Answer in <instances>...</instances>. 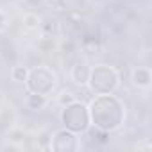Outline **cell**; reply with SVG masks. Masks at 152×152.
I'll return each instance as SVG.
<instances>
[{"instance_id":"cell-1","label":"cell","mask_w":152,"mask_h":152,"mask_svg":"<svg viewBox=\"0 0 152 152\" xmlns=\"http://www.w3.org/2000/svg\"><path fill=\"white\" fill-rule=\"evenodd\" d=\"M109 111H104V107L99 104L97 99H93L88 106V111H90V122L91 125H95V129H100V131H106V132H111V131H116L124 118H125V106L122 104V100L115 95L109 97V106H107Z\"/></svg>"},{"instance_id":"cell-2","label":"cell","mask_w":152,"mask_h":152,"mask_svg":"<svg viewBox=\"0 0 152 152\" xmlns=\"http://www.w3.org/2000/svg\"><path fill=\"white\" fill-rule=\"evenodd\" d=\"M86 86L95 95H107V93H113L120 86V75L115 68L107 64H99L91 68Z\"/></svg>"},{"instance_id":"cell-3","label":"cell","mask_w":152,"mask_h":152,"mask_svg":"<svg viewBox=\"0 0 152 152\" xmlns=\"http://www.w3.org/2000/svg\"><path fill=\"white\" fill-rule=\"evenodd\" d=\"M61 122L64 124L66 129L73 131V132H88L91 122H90V111L88 106L81 100H73L68 106H63V113H61Z\"/></svg>"},{"instance_id":"cell-4","label":"cell","mask_w":152,"mask_h":152,"mask_svg":"<svg viewBox=\"0 0 152 152\" xmlns=\"http://www.w3.org/2000/svg\"><path fill=\"white\" fill-rule=\"evenodd\" d=\"M23 84L27 86L29 91L48 97L57 88V75L54 73V70H50L47 66H36V68L29 70L27 81Z\"/></svg>"},{"instance_id":"cell-5","label":"cell","mask_w":152,"mask_h":152,"mask_svg":"<svg viewBox=\"0 0 152 152\" xmlns=\"http://www.w3.org/2000/svg\"><path fill=\"white\" fill-rule=\"evenodd\" d=\"M48 148L56 150V152H73L81 148V141L77 132H73L70 129H59L54 132V136H50V143Z\"/></svg>"},{"instance_id":"cell-6","label":"cell","mask_w":152,"mask_h":152,"mask_svg":"<svg viewBox=\"0 0 152 152\" xmlns=\"http://www.w3.org/2000/svg\"><path fill=\"white\" fill-rule=\"evenodd\" d=\"M90 72H91V68H90L86 63L79 61V63H75V64L72 66L70 77H72V81L77 84V86H86V84H88V79H90Z\"/></svg>"},{"instance_id":"cell-7","label":"cell","mask_w":152,"mask_h":152,"mask_svg":"<svg viewBox=\"0 0 152 152\" xmlns=\"http://www.w3.org/2000/svg\"><path fill=\"white\" fill-rule=\"evenodd\" d=\"M131 79H132V84L136 88H143L147 90L150 86V81H152V75H150V70L147 66H136L132 70V75H131Z\"/></svg>"},{"instance_id":"cell-8","label":"cell","mask_w":152,"mask_h":152,"mask_svg":"<svg viewBox=\"0 0 152 152\" xmlns=\"http://www.w3.org/2000/svg\"><path fill=\"white\" fill-rule=\"evenodd\" d=\"M23 104H25V107L31 109V111H41V109L48 104V97H47V95H39V93L29 91L27 97L23 99Z\"/></svg>"},{"instance_id":"cell-9","label":"cell","mask_w":152,"mask_h":152,"mask_svg":"<svg viewBox=\"0 0 152 152\" xmlns=\"http://www.w3.org/2000/svg\"><path fill=\"white\" fill-rule=\"evenodd\" d=\"M22 22H23V27L29 29V31H34V29H39L41 27V16L36 15V13H32V11H27L23 15Z\"/></svg>"},{"instance_id":"cell-10","label":"cell","mask_w":152,"mask_h":152,"mask_svg":"<svg viewBox=\"0 0 152 152\" xmlns=\"http://www.w3.org/2000/svg\"><path fill=\"white\" fill-rule=\"evenodd\" d=\"M27 75H29V68L23 66V64H16L11 70V79L15 83H25L27 81Z\"/></svg>"},{"instance_id":"cell-11","label":"cell","mask_w":152,"mask_h":152,"mask_svg":"<svg viewBox=\"0 0 152 152\" xmlns=\"http://www.w3.org/2000/svg\"><path fill=\"white\" fill-rule=\"evenodd\" d=\"M73 100H77V97H75L73 93H70V91H63L61 95H57V104L59 106H68Z\"/></svg>"},{"instance_id":"cell-12","label":"cell","mask_w":152,"mask_h":152,"mask_svg":"<svg viewBox=\"0 0 152 152\" xmlns=\"http://www.w3.org/2000/svg\"><path fill=\"white\" fill-rule=\"evenodd\" d=\"M23 136H25V134H23L22 131H13V132L9 134V140L15 141V143H18V141H23Z\"/></svg>"},{"instance_id":"cell-13","label":"cell","mask_w":152,"mask_h":152,"mask_svg":"<svg viewBox=\"0 0 152 152\" xmlns=\"http://www.w3.org/2000/svg\"><path fill=\"white\" fill-rule=\"evenodd\" d=\"M7 27V18L4 15V11H0V31H4Z\"/></svg>"},{"instance_id":"cell-14","label":"cell","mask_w":152,"mask_h":152,"mask_svg":"<svg viewBox=\"0 0 152 152\" xmlns=\"http://www.w3.org/2000/svg\"><path fill=\"white\" fill-rule=\"evenodd\" d=\"M29 2H31V4H38V2H39V0H29Z\"/></svg>"},{"instance_id":"cell-15","label":"cell","mask_w":152,"mask_h":152,"mask_svg":"<svg viewBox=\"0 0 152 152\" xmlns=\"http://www.w3.org/2000/svg\"><path fill=\"white\" fill-rule=\"evenodd\" d=\"M48 2H57V0H48Z\"/></svg>"}]
</instances>
